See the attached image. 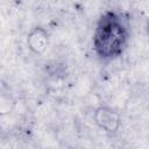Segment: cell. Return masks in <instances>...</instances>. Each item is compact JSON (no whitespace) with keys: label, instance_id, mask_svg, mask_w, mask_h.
Listing matches in <instances>:
<instances>
[{"label":"cell","instance_id":"obj_1","mask_svg":"<svg viewBox=\"0 0 149 149\" xmlns=\"http://www.w3.org/2000/svg\"><path fill=\"white\" fill-rule=\"evenodd\" d=\"M128 43V30L120 16L113 12H106L99 19L94 35L93 47L101 59L119 57Z\"/></svg>","mask_w":149,"mask_h":149},{"label":"cell","instance_id":"obj_3","mask_svg":"<svg viewBox=\"0 0 149 149\" xmlns=\"http://www.w3.org/2000/svg\"><path fill=\"white\" fill-rule=\"evenodd\" d=\"M27 43L29 45V49L35 54H42L48 44V36L47 33L42 28H35L30 34L28 35Z\"/></svg>","mask_w":149,"mask_h":149},{"label":"cell","instance_id":"obj_4","mask_svg":"<svg viewBox=\"0 0 149 149\" xmlns=\"http://www.w3.org/2000/svg\"><path fill=\"white\" fill-rule=\"evenodd\" d=\"M146 29H147V34L149 35V20L147 21V26H146Z\"/></svg>","mask_w":149,"mask_h":149},{"label":"cell","instance_id":"obj_2","mask_svg":"<svg viewBox=\"0 0 149 149\" xmlns=\"http://www.w3.org/2000/svg\"><path fill=\"white\" fill-rule=\"evenodd\" d=\"M94 121L101 129L106 132H115L120 126L119 114L114 109L105 106H101L95 109Z\"/></svg>","mask_w":149,"mask_h":149}]
</instances>
